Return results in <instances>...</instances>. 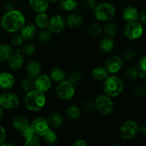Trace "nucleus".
<instances>
[{"mask_svg":"<svg viewBox=\"0 0 146 146\" xmlns=\"http://www.w3.org/2000/svg\"><path fill=\"white\" fill-rule=\"evenodd\" d=\"M83 5L84 8L88 10H94L97 6V3L96 0H84Z\"/></svg>","mask_w":146,"mask_h":146,"instance_id":"a19ab883","label":"nucleus"},{"mask_svg":"<svg viewBox=\"0 0 146 146\" xmlns=\"http://www.w3.org/2000/svg\"><path fill=\"white\" fill-rule=\"evenodd\" d=\"M15 83L14 76L9 73H1L0 75V88L8 90L12 88Z\"/></svg>","mask_w":146,"mask_h":146,"instance_id":"a211bd4d","label":"nucleus"},{"mask_svg":"<svg viewBox=\"0 0 146 146\" xmlns=\"http://www.w3.org/2000/svg\"><path fill=\"white\" fill-rule=\"evenodd\" d=\"M0 75H1V72H0Z\"/></svg>","mask_w":146,"mask_h":146,"instance_id":"6e6d98bb","label":"nucleus"},{"mask_svg":"<svg viewBox=\"0 0 146 146\" xmlns=\"http://www.w3.org/2000/svg\"><path fill=\"white\" fill-rule=\"evenodd\" d=\"M48 1H50V2H52V3H54V2H56L58 0H48Z\"/></svg>","mask_w":146,"mask_h":146,"instance_id":"864d4df0","label":"nucleus"},{"mask_svg":"<svg viewBox=\"0 0 146 146\" xmlns=\"http://www.w3.org/2000/svg\"><path fill=\"white\" fill-rule=\"evenodd\" d=\"M24 145L27 146H38L41 145V141L38 135L33 133L28 138H25Z\"/></svg>","mask_w":146,"mask_h":146,"instance_id":"473e14b6","label":"nucleus"},{"mask_svg":"<svg viewBox=\"0 0 146 146\" xmlns=\"http://www.w3.org/2000/svg\"><path fill=\"white\" fill-rule=\"evenodd\" d=\"M50 17L45 12L38 13L35 17V24L39 29H45L48 27Z\"/></svg>","mask_w":146,"mask_h":146,"instance_id":"5701e85b","label":"nucleus"},{"mask_svg":"<svg viewBox=\"0 0 146 146\" xmlns=\"http://www.w3.org/2000/svg\"><path fill=\"white\" fill-rule=\"evenodd\" d=\"M113 47L114 42L111 37H106V38H104L101 40L99 44L100 50L103 53H106V54L111 52L113 51Z\"/></svg>","mask_w":146,"mask_h":146,"instance_id":"b1692460","label":"nucleus"},{"mask_svg":"<svg viewBox=\"0 0 146 146\" xmlns=\"http://www.w3.org/2000/svg\"><path fill=\"white\" fill-rule=\"evenodd\" d=\"M66 20L61 15H54L50 18L49 23H48V28L51 33L54 34H59L61 31H64L65 29Z\"/></svg>","mask_w":146,"mask_h":146,"instance_id":"f8f14e48","label":"nucleus"},{"mask_svg":"<svg viewBox=\"0 0 146 146\" xmlns=\"http://www.w3.org/2000/svg\"><path fill=\"white\" fill-rule=\"evenodd\" d=\"M24 38H22L21 34H14L12 36V38H11V42L12 45L17 46L21 45V44L24 42Z\"/></svg>","mask_w":146,"mask_h":146,"instance_id":"79ce46f5","label":"nucleus"},{"mask_svg":"<svg viewBox=\"0 0 146 146\" xmlns=\"http://www.w3.org/2000/svg\"><path fill=\"white\" fill-rule=\"evenodd\" d=\"M66 72L63 68H59V67H55L52 68L50 72V77L51 79L54 80L56 82H61L64 81L66 78Z\"/></svg>","mask_w":146,"mask_h":146,"instance_id":"a878e982","label":"nucleus"},{"mask_svg":"<svg viewBox=\"0 0 146 146\" xmlns=\"http://www.w3.org/2000/svg\"><path fill=\"white\" fill-rule=\"evenodd\" d=\"M6 138V131L1 125H0V144L5 141Z\"/></svg>","mask_w":146,"mask_h":146,"instance_id":"de8ad7c7","label":"nucleus"},{"mask_svg":"<svg viewBox=\"0 0 146 146\" xmlns=\"http://www.w3.org/2000/svg\"><path fill=\"white\" fill-rule=\"evenodd\" d=\"M82 80V75L81 73L78 71H74L71 73L69 75V81L72 83L74 85H77L81 83Z\"/></svg>","mask_w":146,"mask_h":146,"instance_id":"c9c22d12","label":"nucleus"},{"mask_svg":"<svg viewBox=\"0 0 146 146\" xmlns=\"http://www.w3.org/2000/svg\"><path fill=\"white\" fill-rule=\"evenodd\" d=\"M25 24V17L20 11L13 9L6 12L1 19V26L3 29L10 33L20 31Z\"/></svg>","mask_w":146,"mask_h":146,"instance_id":"f257e3e1","label":"nucleus"},{"mask_svg":"<svg viewBox=\"0 0 146 146\" xmlns=\"http://www.w3.org/2000/svg\"><path fill=\"white\" fill-rule=\"evenodd\" d=\"M138 133V124L133 121H127L121 125L119 133L121 138L125 140L133 139Z\"/></svg>","mask_w":146,"mask_h":146,"instance_id":"6e6552de","label":"nucleus"},{"mask_svg":"<svg viewBox=\"0 0 146 146\" xmlns=\"http://www.w3.org/2000/svg\"><path fill=\"white\" fill-rule=\"evenodd\" d=\"M103 29L98 24H93L88 28V33L93 37H98L102 34Z\"/></svg>","mask_w":146,"mask_h":146,"instance_id":"f704fd0d","label":"nucleus"},{"mask_svg":"<svg viewBox=\"0 0 146 146\" xmlns=\"http://www.w3.org/2000/svg\"><path fill=\"white\" fill-rule=\"evenodd\" d=\"M133 94L138 97H143L146 94V88L142 86H137L133 89Z\"/></svg>","mask_w":146,"mask_h":146,"instance_id":"4c0bfd02","label":"nucleus"},{"mask_svg":"<svg viewBox=\"0 0 146 146\" xmlns=\"http://www.w3.org/2000/svg\"><path fill=\"white\" fill-rule=\"evenodd\" d=\"M140 69L138 67L136 66H131L128 68L125 71V76L127 78L130 80H135L138 77H139Z\"/></svg>","mask_w":146,"mask_h":146,"instance_id":"72a5a7b5","label":"nucleus"},{"mask_svg":"<svg viewBox=\"0 0 146 146\" xmlns=\"http://www.w3.org/2000/svg\"><path fill=\"white\" fill-rule=\"evenodd\" d=\"M4 115V108L0 106V119L3 117Z\"/></svg>","mask_w":146,"mask_h":146,"instance_id":"603ef678","label":"nucleus"},{"mask_svg":"<svg viewBox=\"0 0 146 146\" xmlns=\"http://www.w3.org/2000/svg\"><path fill=\"white\" fill-rule=\"evenodd\" d=\"M46 121L49 126L55 128H59L64 123L63 117L60 114L56 113H51L48 114L46 118Z\"/></svg>","mask_w":146,"mask_h":146,"instance_id":"412c9836","label":"nucleus"},{"mask_svg":"<svg viewBox=\"0 0 146 146\" xmlns=\"http://www.w3.org/2000/svg\"><path fill=\"white\" fill-rule=\"evenodd\" d=\"M95 108L101 115H108L112 113L113 110V102L111 97L106 94H101L98 96L95 100Z\"/></svg>","mask_w":146,"mask_h":146,"instance_id":"39448f33","label":"nucleus"},{"mask_svg":"<svg viewBox=\"0 0 146 146\" xmlns=\"http://www.w3.org/2000/svg\"><path fill=\"white\" fill-rule=\"evenodd\" d=\"M13 54L12 48L8 44L0 45V62H5L9 59Z\"/></svg>","mask_w":146,"mask_h":146,"instance_id":"393cba45","label":"nucleus"},{"mask_svg":"<svg viewBox=\"0 0 146 146\" xmlns=\"http://www.w3.org/2000/svg\"><path fill=\"white\" fill-rule=\"evenodd\" d=\"M46 98L44 93L34 89L27 92L24 98V104L29 111H41L45 106Z\"/></svg>","mask_w":146,"mask_h":146,"instance_id":"f03ea898","label":"nucleus"},{"mask_svg":"<svg viewBox=\"0 0 146 146\" xmlns=\"http://www.w3.org/2000/svg\"><path fill=\"white\" fill-rule=\"evenodd\" d=\"M21 86L24 91L29 92L35 88L34 87V78L30 76H26L22 78L21 81Z\"/></svg>","mask_w":146,"mask_h":146,"instance_id":"c756f323","label":"nucleus"},{"mask_svg":"<svg viewBox=\"0 0 146 146\" xmlns=\"http://www.w3.org/2000/svg\"><path fill=\"white\" fill-rule=\"evenodd\" d=\"M138 68H139L140 71H143V72L146 74V56L141 57V59L139 60Z\"/></svg>","mask_w":146,"mask_h":146,"instance_id":"c03bdc74","label":"nucleus"},{"mask_svg":"<svg viewBox=\"0 0 146 146\" xmlns=\"http://www.w3.org/2000/svg\"><path fill=\"white\" fill-rule=\"evenodd\" d=\"M12 125L14 129L21 132L23 130L29 126L30 123L28 119L25 116L21 115H17L13 118Z\"/></svg>","mask_w":146,"mask_h":146,"instance_id":"f3484780","label":"nucleus"},{"mask_svg":"<svg viewBox=\"0 0 146 146\" xmlns=\"http://www.w3.org/2000/svg\"><path fill=\"white\" fill-rule=\"evenodd\" d=\"M138 19L140 20V22L142 24H146V9H143L139 13Z\"/></svg>","mask_w":146,"mask_h":146,"instance_id":"49530a36","label":"nucleus"},{"mask_svg":"<svg viewBox=\"0 0 146 146\" xmlns=\"http://www.w3.org/2000/svg\"><path fill=\"white\" fill-rule=\"evenodd\" d=\"M4 10L6 11V12H8V11H11V10L14 9V6L13 4V3L11 1H7L4 3Z\"/></svg>","mask_w":146,"mask_h":146,"instance_id":"a18cd8bd","label":"nucleus"},{"mask_svg":"<svg viewBox=\"0 0 146 146\" xmlns=\"http://www.w3.org/2000/svg\"><path fill=\"white\" fill-rule=\"evenodd\" d=\"M75 87L69 81H62L56 87V94L58 97L64 101H68L74 97Z\"/></svg>","mask_w":146,"mask_h":146,"instance_id":"423d86ee","label":"nucleus"},{"mask_svg":"<svg viewBox=\"0 0 146 146\" xmlns=\"http://www.w3.org/2000/svg\"><path fill=\"white\" fill-rule=\"evenodd\" d=\"M136 56V53L135 51H133V50H130V51H126L123 55V61H125V62H131Z\"/></svg>","mask_w":146,"mask_h":146,"instance_id":"ea45409f","label":"nucleus"},{"mask_svg":"<svg viewBox=\"0 0 146 146\" xmlns=\"http://www.w3.org/2000/svg\"><path fill=\"white\" fill-rule=\"evenodd\" d=\"M82 108L86 111H92L95 108V104H94V102L91 101H86L83 102Z\"/></svg>","mask_w":146,"mask_h":146,"instance_id":"37998d69","label":"nucleus"},{"mask_svg":"<svg viewBox=\"0 0 146 146\" xmlns=\"http://www.w3.org/2000/svg\"><path fill=\"white\" fill-rule=\"evenodd\" d=\"M29 2L31 8L37 13L45 12L49 4L48 0H29Z\"/></svg>","mask_w":146,"mask_h":146,"instance_id":"aec40b11","label":"nucleus"},{"mask_svg":"<svg viewBox=\"0 0 146 146\" xmlns=\"http://www.w3.org/2000/svg\"><path fill=\"white\" fill-rule=\"evenodd\" d=\"M73 145L74 146H87L88 143L86 142V141L83 139H78L74 143Z\"/></svg>","mask_w":146,"mask_h":146,"instance_id":"09e8293b","label":"nucleus"},{"mask_svg":"<svg viewBox=\"0 0 146 146\" xmlns=\"http://www.w3.org/2000/svg\"><path fill=\"white\" fill-rule=\"evenodd\" d=\"M44 139L46 143L48 145H54L58 141V136L54 131L48 129L47 132L44 134Z\"/></svg>","mask_w":146,"mask_h":146,"instance_id":"7c9ffc66","label":"nucleus"},{"mask_svg":"<svg viewBox=\"0 0 146 146\" xmlns=\"http://www.w3.org/2000/svg\"><path fill=\"white\" fill-rule=\"evenodd\" d=\"M0 145L1 146H11V145H14V144L11 143H6L5 141H4V142L1 143L0 144Z\"/></svg>","mask_w":146,"mask_h":146,"instance_id":"3c124183","label":"nucleus"},{"mask_svg":"<svg viewBox=\"0 0 146 146\" xmlns=\"http://www.w3.org/2000/svg\"><path fill=\"white\" fill-rule=\"evenodd\" d=\"M123 65V61L120 56L116 55L111 56L105 62V67L108 74H115L121 71Z\"/></svg>","mask_w":146,"mask_h":146,"instance_id":"9d476101","label":"nucleus"},{"mask_svg":"<svg viewBox=\"0 0 146 146\" xmlns=\"http://www.w3.org/2000/svg\"><path fill=\"white\" fill-rule=\"evenodd\" d=\"M26 71L29 76L33 78H36L41 74V64L35 60L29 61L26 66Z\"/></svg>","mask_w":146,"mask_h":146,"instance_id":"dca6fc26","label":"nucleus"},{"mask_svg":"<svg viewBox=\"0 0 146 146\" xmlns=\"http://www.w3.org/2000/svg\"><path fill=\"white\" fill-rule=\"evenodd\" d=\"M20 31H21L20 34L24 41H31L35 36L36 33V28L34 24H24Z\"/></svg>","mask_w":146,"mask_h":146,"instance_id":"2eb2a0df","label":"nucleus"},{"mask_svg":"<svg viewBox=\"0 0 146 146\" xmlns=\"http://www.w3.org/2000/svg\"><path fill=\"white\" fill-rule=\"evenodd\" d=\"M123 18L127 22H133L138 19L139 12L136 8L133 7H127L123 9L122 13Z\"/></svg>","mask_w":146,"mask_h":146,"instance_id":"6ab92c4d","label":"nucleus"},{"mask_svg":"<svg viewBox=\"0 0 146 146\" xmlns=\"http://www.w3.org/2000/svg\"><path fill=\"white\" fill-rule=\"evenodd\" d=\"M51 86V79L48 76L41 75L34 80V87L35 89L42 93H45L50 89Z\"/></svg>","mask_w":146,"mask_h":146,"instance_id":"ddd939ff","label":"nucleus"},{"mask_svg":"<svg viewBox=\"0 0 146 146\" xmlns=\"http://www.w3.org/2000/svg\"><path fill=\"white\" fill-rule=\"evenodd\" d=\"M116 13L115 7L108 2L99 4L94 9V16L101 21H108L113 18Z\"/></svg>","mask_w":146,"mask_h":146,"instance_id":"20e7f679","label":"nucleus"},{"mask_svg":"<svg viewBox=\"0 0 146 146\" xmlns=\"http://www.w3.org/2000/svg\"><path fill=\"white\" fill-rule=\"evenodd\" d=\"M104 31L108 37L112 38L117 35L118 32V27L113 23H108L104 27Z\"/></svg>","mask_w":146,"mask_h":146,"instance_id":"2f4dec72","label":"nucleus"},{"mask_svg":"<svg viewBox=\"0 0 146 146\" xmlns=\"http://www.w3.org/2000/svg\"><path fill=\"white\" fill-rule=\"evenodd\" d=\"M93 78L98 81H104L108 76V73L105 68L96 67L94 68L91 72Z\"/></svg>","mask_w":146,"mask_h":146,"instance_id":"bb28decb","label":"nucleus"},{"mask_svg":"<svg viewBox=\"0 0 146 146\" xmlns=\"http://www.w3.org/2000/svg\"><path fill=\"white\" fill-rule=\"evenodd\" d=\"M24 62V56L20 51H17L11 54L9 59L8 60L9 66L13 70H18L22 67Z\"/></svg>","mask_w":146,"mask_h":146,"instance_id":"4468645a","label":"nucleus"},{"mask_svg":"<svg viewBox=\"0 0 146 146\" xmlns=\"http://www.w3.org/2000/svg\"><path fill=\"white\" fill-rule=\"evenodd\" d=\"M35 51V46L32 44H28L27 45L24 46L22 48L23 54L26 56H31Z\"/></svg>","mask_w":146,"mask_h":146,"instance_id":"58836bf2","label":"nucleus"},{"mask_svg":"<svg viewBox=\"0 0 146 146\" xmlns=\"http://www.w3.org/2000/svg\"><path fill=\"white\" fill-rule=\"evenodd\" d=\"M144 32V29L141 23L138 21L128 23L123 31V34L128 39L136 40L141 38Z\"/></svg>","mask_w":146,"mask_h":146,"instance_id":"0eeeda50","label":"nucleus"},{"mask_svg":"<svg viewBox=\"0 0 146 146\" xmlns=\"http://www.w3.org/2000/svg\"><path fill=\"white\" fill-rule=\"evenodd\" d=\"M66 113L68 119L77 120L81 115V110L77 106H69L66 110Z\"/></svg>","mask_w":146,"mask_h":146,"instance_id":"cd10ccee","label":"nucleus"},{"mask_svg":"<svg viewBox=\"0 0 146 146\" xmlns=\"http://www.w3.org/2000/svg\"><path fill=\"white\" fill-rule=\"evenodd\" d=\"M104 90L105 94L111 98L118 97L123 90V81L116 76H108L104 83Z\"/></svg>","mask_w":146,"mask_h":146,"instance_id":"7ed1b4c3","label":"nucleus"},{"mask_svg":"<svg viewBox=\"0 0 146 146\" xmlns=\"http://www.w3.org/2000/svg\"><path fill=\"white\" fill-rule=\"evenodd\" d=\"M19 104V98L16 94L11 92L4 93L0 96V106L4 109L13 110Z\"/></svg>","mask_w":146,"mask_h":146,"instance_id":"1a4fd4ad","label":"nucleus"},{"mask_svg":"<svg viewBox=\"0 0 146 146\" xmlns=\"http://www.w3.org/2000/svg\"><path fill=\"white\" fill-rule=\"evenodd\" d=\"M30 126L33 132L38 135V136H44V134L49 129V125L47 122L46 118H44L43 117H38L34 119L30 123Z\"/></svg>","mask_w":146,"mask_h":146,"instance_id":"9b49d317","label":"nucleus"},{"mask_svg":"<svg viewBox=\"0 0 146 146\" xmlns=\"http://www.w3.org/2000/svg\"><path fill=\"white\" fill-rule=\"evenodd\" d=\"M51 31H46V30L41 31L38 36V40L41 43L48 42V41L51 40Z\"/></svg>","mask_w":146,"mask_h":146,"instance_id":"e433bc0d","label":"nucleus"},{"mask_svg":"<svg viewBox=\"0 0 146 146\" xmlns=\"http://www.w3.org/2000/svg\"><path fill=\"white\" fill-rule=\"evenodd\" d=\"M138 133L142 135H146V125H143L138 128Z\"/></svg>","mask_w":146,"mask_h":146,"instance_id":"8fccbe9b","label":"nucleus"},{"mask_svg":"<svg viewBox=\"0 0 146 146\" xmlns=\"http://www.w3.org/2000/svg\"><path fill=\"white\" fill-rule=\"evenodd\" d=\"M145 87L146 88V81H145Z\"/></svg>","mask_w":146,"mask_h":146,"instance_id":"5fc2aeb1","label":"nucleus"},{"mask_svg":"<svg viewBox=\"0 0 146 146\" xmlns=\"http://www.w3.org/2000/svg\"><path fill=\"white\" fill-rule=\"evenodd\" d=\"M66 24L70 27V28L76 29L79 27L83 23V17L80 14H71L67 17L66 20Z\"/></svg>","mask_w":146,"mask_h":146,"instance_id":"4be33fe9","label":"nucleus"},{"mask_svg":"<svg viewBox=\"0 0 146 146\" xmlns=\"http://www.w3.org/2000/svg\"><path fill=\"white\" fill-rule=\"evenodd\" d=\"M59 4L61 9L66 11H74L78 7L77 0H60Z\"/></svg>","mask_w":146,"mask_h":146,"instance_id":"c85d7f7f","label":"nucleus"}]
</instances>
